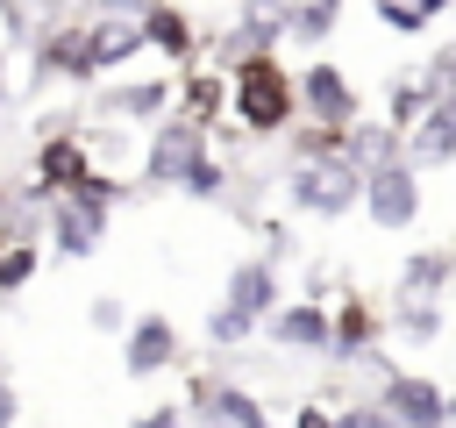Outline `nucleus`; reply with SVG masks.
Here are the masks:
<instances>
[{"mask_svg": "<svg viewBox=\"0 0 456 428\" xmlns=\"http://www.w3.org/2000/svg\"><path fill=\"white\" fill-rule=\"evenodd\" d=\"M285 43H292V0H242L228 36H221V64L214 71H228L242 57H278Z\"/></svg>", "mask_w": 456, "mask_h": 428, "instance_id": "obj_8", "label": "nucleus"}, {"mask_svg": "<svg viewBox=\"0 0 456 428\" xmlns=\"http://www.w3.org/2000/svg\"><path fill=\"white\" fill-rule=\"evenodd\" d=\"M78 64H86V14H50L43 36L28 43V86H50V78L78 86Z\"/></svg>", "mask_w": 456, "mask_h": 428, "instance_id": "obj_13", "label": "nucleus"}, {"mask_svg": "<svg viewBox=\"0 0 456 428\" xmlns=\"http://www.w3.org/2000/svg\"><path fill=\"white\" fill-rule=\"evenodd\" d=\"M456 278V257L449 250H406L399 257V278H392V300H442V285Z\"/></svg>", "mask_w": 456, "mask_h": 428, "instance_id": "obj_20", "label": "nucleus"}, {"mask_svg": "<svg viewBox=\"0 0 456 428\" xmlns=\"http://www.w3.org/2000/svg\"><path fill=\"white\" fill-rule=\"evenodd\" d=\"M0 107H7V50H0Z\"/></svg>", "mask_w": 456, "mask_h": 428, "instance_id": "obj_40", "label": "nucleus"}, {"mask_svg": "<svg viewBox=\"0 0 456 428\" xmlns=\"http://www.w3.org/2000/svg\"><path fill=\"white\" fill-rule=\"evenodd\" d=\"M370 14H378L392 36H428V14H420L413 0H370Z\"/></svg>", "mask_w": 456, "mask_h": 428, "instance_id": "obj_31", "label": "nucleus"}, {"mask_svg": "<svg viewBox=\"0 0 456 428\" xmlns=\"http://www.w3.org/2000/svg\"><path fill=\"white\" fill-rule=\"evenodd\" d=\"M335 29H342V0H292V43L299 50H321Z\"/></svg>", "mask_w": 456, "mask_h": 428, "instance_id": "obj_26", "label": "nucleus"}, {"mask_svg": "<svg viewBox=\"0 0 456 428\" xmlns=\"http://www.w3.org/2000/svg\"><path fill=\"white\" fill-rule=\"evenodd\" d=\"M171 114L214 128V121L228 114V71H178V107H171Z\"/></svg>", "mask_w": 456, "mask_h": 428, "instance_id": "obj_21", "label": "nucleus"}, {"mask_svg": "<svg viewBox=\"0 0 456 428\" xmlns=\"http://www.w3.org/2000/svg\"><path fill=\"white\" fill-rule=\"evenodd\" d=\"M335 428H399V421H392V414H385V407H378V399L363 392V399H349V407H335Z\"/></svg>", "mask_w": 456, "mask_h": 428, "instance_id": "obj_32", "label": "nucleus"}, {"mask_svg": "<svg viewBox=\"0 0 456 428\" xmlns=\"http://www.w3.org/2000/svg\"><path fill=\"white\" fill-rule=\"evenodd\" d=\"M128 428H192V414H185V399H178V407L164 399V407H142V414H135Z\"/></svg>", "mask_w": 456, "mask_h": 428, "instance_id": "obj_34", "label": "nucleus"}, {"mask_svg": "<svg viewBox=\"0 0 456 428\" xmlns=\"http://www.w3.org/2000/svg\"><path fill=\"white\" fill-rule=\"evenodd\" d=\"M413 71H420L428 100H456V36H449V43H435V50H428V64H413Z\"/></svg>", "mask_w": 456, "mask_h": 428, "instance_id": "obj_30", "label": "nucleus"}, {"mask_svg": "<svg viewBox=\"0 0 456 428\" xmlns=\"http://www.w3.org/2000/svg\"><path fill=\"white\" fill-rule=\"evenodd\" d=\"M449 421H456V385H449Z\"/></svg>", "mask_w": 456, "mask_h": 428, "instance_id": "obj_41", "label": "nucleus"}, {"mask_svg": "<svg viewBox=\"0 0 456 428\" xmlns=\"http://www.w3.org/2000/svg\"><path fill=\"white\" fill-rule=\"evenodd\" d=\"M185 414H192V428H278L264 414V399L249 385H235L228 371H192L185 378Z\"/></svg>", "mask_w": 456, "mask_h": 428, "instance_id": "obj_5", "label": "nucleus"}, {"mask_svg": "<svg viewBox=\"0 0 456 428\" xmlns=\"http://www.w3.org/2000/svg\"><path fill=\"white\" fill-rule=\"evenodd\" d=\"M228 185H235V171H228V157L214 150V157H200V164L185 171V185H178V193H185V200H207V207H214V200H228Z\"/></svg>", "mask_w": 456, "mask_h": 428, "instance_id": "obj_28", "label": "nucleus"}, {"mask_svg": "<svg viewBox=\"0 0 456 428\" xmlns=\"http://www.w3.org/2000/svg\"><path fill=\"white\" fill-rule=\"evenodd\" d=\"M86 321H93V328H100V335H128V321H135V314H128V307H121V300H114V292H100V300H93V307H86Z\"/></svg>", "mask_w": 456, "mask_h": 428, "instance_id": "obj_33", "label": "nucleus"}, {"mask_svg": "<svg viewBox=\"0 0 456 428\" xmlns=\"http://www.w3.org/2000/svg\"><path fill=\"white\" fill-rule=\"evenodd\" d=\"M385 321H392L399 342H435L442 335V300H392Z\"/></svg>", "mask_w": 456, "mask_h": 428, "instance_id": "obj_25", "label": "nucleus"}, {"mask_svg": "<svg viewBox=\"0 0 456 428\" xmlns=\"http://www.w3.org/2000/svg\"><path fill=\"white\" fill-rule=\"evenodd\" d=\"M142 43H150L164 64H178V71L200 64V21L185 14V0H157V7L142 14Z\"/></svg>", "mask_w": 456, "mask_h": 428, "instance_id": "obj_18", "label": "nucleus"}, {"mask_svg": "<svg viewBox=\"0 0 456 428\" xmlns=\"http://www.w3.org/2000/svg\"><path fill=\"white\" fill-rule=\"evenodd\" d=\"M171 107H178V78H164V71L157 78H107L93 93V114L100 121H150L157 128Z\"/></svg>", "mask_w": 456, "mask_h": 428, "instance_id": "obj_12", "label": "nucleus"}, {"mask_svg": "<svg viewBox=\"0 0 456 428\" xmlns=\"http://www.w3.org/2000/svg\"><path fill=\"white\" fill-rule=\"evenodd\" d=\"M285 207L306 221H342L363 207V171L349 157H321V164H285Z\"/></svg>", "mask_w": 456, "mask_h": 428, "instance_id": "obj_2", "label": "nucleus"}, {"mask_svg": "<svg viewBox=\"0 0 456 428\" xmlns=\"http://www.w3.org/2000/svg\"><path fill=\"white\" fill-rule=\"evenodd\" d=\"M200 335H207L214 350H242V342H256V321H242L235 307H221V300H214V307L200 314Z\"/></svg>", "mask_w": 456, "mask_h": 428, "instance_id": "obj_29", "label": "nucleus"}, {"mask_svg": "<svg viewBox=\"0 0 456 428\" xmlns=\"http://www.w3.org/2000/svg\"><path fill=\"white\" fill-rule=\"evenodd\" d=\"M178 357H185V335H178L171 314H135V321H128V335H121V371H128V378L178 371Z\"/></svg>", "mask_w": 456, "mask_h": 428, "instance_id": "obj_14", "label": "nucleus"}, {"mask_svg": "<svg viewBox=\"0 0 456 428\" xmlns=\"http://www.w3.org/2000/svg\"><path fill=\"white\" fill-rule=\"evenodd\" d=\"M228 114L249 143H271L299 121V71H285L278 57H242L228 64Z\"/></svg>", "mask_w": 456, "mask_h": 428, "instance_id": "obj_1", "label": "nucleus"}, {"mask_svg": "<svg viewBox=\"0 0 456 428\" xmlns=\"http://www.w3.org/2000/svg\"><path fill=\"white\" fill-rule=\"evenodd\" d=\"M299 121H321V128H342V136L363 121V93L335 57L299 64Z\"/></svg>", "mask_w": 456, "mask_h": 428, "instance_id": "obj_7", "label": "nucleus"}, {"mask_svg": "<svg viewBox=\"0 0 456 428\" xmlns=\"http://www.w3.org/2000/svg\"><path fill=\"white\" fill-rule=\"evenodd\" d=\"M150 43H142V21H121V14H86V64H78V86H100L114 78L121 64H135Z\"/></svg>", "mask_w": 456, "mask_h": 428, "instance_id": "obj_11", "label": "nucleus"}, {"mask_svg": "<svg viewBox=\"0 0 456 428\" xmlns=\"http://www.w3.org/2000/svg\"><path fill=\"white\" fill-rule=\"evenodd\" d=\"M385 335H392L385 307H370L363 292H342L335 300V357L328 364H363L370 350H385Z\"/></svg>", "mask_w": 456, "mask_h": 428, "instance_id": "obj_17", "label": "nucleus"}, {"mask_svg": "<svg viewBox=\"0 0 456 428\" xmlns=\"http://www.w3.org/2000/svg\"><path fill=\"white\" fill-rule=\"evenodd\" d=\"M449 257H456V243H449Z\"/></svg>", "mask_w": 456, "mask_h": 428, "instance_id": "obj_42", "label": "nucleus"}, {"mask_svg": "<svg viewBox=\"0 0 456 428\" xmlns=\"http://www.w3.org/2000/svg\"><path fill=\"white\" fill-rule=\"evenodd\" d=\"M413 7H420L428 21H435V14H449V0H413Z\"/></svg>", "mask_w": 456, "mask_h": 428, "instance_id": "obj_38", "label": "nucleus"}, {"mask_svg": "<svg viewBox=\"0 0 456 428\" xmlns=\"http://www.w3.org/2000/svg\"><path fill=\"white\" fill-rule=\"evenodd\" d=\"M285 428H335V407H321V399H306V407H299V414H292Z\"/></svg>", "mask_w": 456, "mask_h": 428, "instance_id": "obj_36", "label": "nucleus"}, {"mask_svg": "<svg viewBox=\"0 0 456 428\" xmlns=\"http://www.w3.org/2000/svg\"><path fill=\"white\" fill-rule=\"evenodd\" d=\"M264 342L285 350V357H335V300H285L271 321H264Z\"/></svg>", "mask_w": 456, "mask_h": 428, "instance_id": "obj_9", "label": "nucleus"}, {"mask_svg": "<svg viewBox=\"0 0 456 428\" xmlns=\"http://www.w3.org/2000/svg\"><path fill=\"white\" fill-rule=\"evenodd\" d=\"M221 307H235V314H242V321H256V335H264V321L285 307L278 264H271V257H242V264L228 271V285H221Z\"/></svg>", "mask_w": 456, "mask_h": 428, "instance_id": "obj_16", "label": "nucleus"}, {"mask_svg": "<svg viewBox=\"0 0 456 428\" xmlns=\"http://www.w3.org/2000/svg\"><path fill=\"white\" fill-rule=\"evenodd\" d=\"M0 371H7V364H0Z\"/></svg>", "mask_w": 456, "mask_h": 428, "instance_id": "obj_43", "label": "nucleus"}, {"mask_svg": "<svg viewBox=\"0 0 456 428\" xmlns=\"http://www.w3.org/2000/svg\"><path fill=\"white\" fill-rule=\"evenodd\" d=\"M36 271H43V243H36V235H14V243H0V300L28 292V285H36Z\"/></svg>", "mask_w": 456, "mask_h": 428, "instance_id": "obj_24", "label": "nucleus"}, {"mask_svg": "<svg viewBox=\"0 0 456 428\" xmlns=\"http://www.w3.org/2000/svg\"><path fill=\"white\" fill-rule=\"evenodd\" d=\"M93 171H100V164H93V143H86V128H78L71 114H50V121H43V136H36L28 178H36L50 200H64V193H78Z\"/></svg>", "mask_w": 456, "mask_h": 428, "instance_id": "obj_3", "label": "nucleus"}, {"mask_svg": "<svg viewBox=\"0 0 456 428\" xmlns=\"http://www.w3.org/2000/svg\"><path fill=\"white\" fill-rule=\"evenodd\" d=\"M7 214H14V185H0V228H7Z\"/></svg>", "mask_w": 456, "mask_h": 428, "instance_id": "obj_39", "label": "nucleus"}, {"mask_svg": "<svg viewBox=\"0 0 456 428\" xmlns=\"http://www.w3.org/2000/svg\"><path fill=\"white\" fill-rule=\"evenodd\" d=\"M321 157H349V136L321 128V121H292L285 128V164H321Z\"/></svg>", "mask_w": 456, "mask_h": 428, "instance_id": "obj_23", "label": "nucleus"}, {"mask_svg": "<svg viewBox=\"0 0 456 428\" xmlns=\"http://www.w3.org/2000/svg\"><path fill=\"white\" fill-rule=\"evenodd\" d=\"M200 157H214V128H200V121H185V114H164V121L150 128V143H142L135 185H142V193H150V185H185V171H192Z\"/></svg>", "mask_w": 456, "mask_h": 428, "instance_id": "obj_4", "label": "nucleus"}, {"mask_svg": "<svg viewBox=\"0 0 456 428\" xmlns=\"http://www.w3.org/2000/svg\"><path fill=\"white\" fill-rule=\"evenodd\" d=\"M399 157H406V136L392 121H356L349 128V164L356 171H378V164H399Z\"/></svg>", "mask_w": 456, "mask_h": 428, "instance_id": "obj_22", "label": "nucleus"}, {"mask_svg": "<svg viewBox=\"0 0 456 428\" xmlns=\"http://www.w3.org/2000/svg\"><path fill=\"white\" fill-rule=\"evenodd\" d=\"M428 107H435V100H428V86H420V71H399V78L385 86V121H392L399 136H406V128H413V121L428 114Z\"/></svg>", "mask_w": 456, "mask_h": 428, "instance_id": "obj_27", "label": "nucleus"}, {"mask_svg": "<svg viewBox=\"0 0 456 428\" xmlns=\"http://www.w3.org/2000/svg\"><path fill=\"white\" fill-rule=\"evenodd\" d=\"M420 207H428V185H420V171L399 157V164H378V171H363V221L370 228H385V235H406L413 221H420Z\"/></svg>", "mask_w": 456, "mask_h": 428, "instance_id": "obj_6", "label": "nucleus"}, {"mask_svg": "<svg viewBox=\"0 0 456 428\" xmlns=\"http://www.w3.org/2000/svg\"><path fill=\"white\" fill-rule=\"evenodd\" d=\"M14 421H21V385L0 371V428H14Z\"/></svg>", "mask_w": 456, "mask_h": 428, "instance_id": "obj_37", "label": "nucleus"}, {"mask_svg": "<svg viewBox=\"0 0 456 428\" xmlns=\"http://www.w3.org/2000/svg\"><path fill=\"white\" fill-rule=\"evenodd\" d=\"M406 164L428 178V171H442V164H456V100H435L413 128H406Z\"/></svg>", "mask_w": 456, "mask_h": 428, "instance_id": "obj_19", "label": "nucleus"}, {"mask_svg": "<svg viewBox=\"0 0 456 428\" xmlns=\"http://www.w3.org/2000/svg\"><path fill=\"white\" fill-rule=\"evenodd\" d=\"M399 428H449V385H435L428 371H385L370 392Z\"/></svg>", "mask_w": 456, "mask_h": 428, "instance_id": "obj_10", "label": "nucleus"}, {"mask_svg": "<svg viewBox=\"0 0 456 428\" xmlns=\"http://www.w3.org/2000/svg\"><path fill=\"white\" fill-rule=\"evenodd\" d=\"M157 0H78V14H121V21H142Z\"/></svg>", "mask_w": 456, "mask_h": 428, "instance_id": "obj_35", "label": "nucleus"}, {"mask_svg": "<svg viewBox=\"0 0 456 428\" xmlns=\"http://www.w3.org/2000/svg\"><path fill=\"white\" fill-rule=\"evenodd\" d=\"M107 221H114V207L64 193V200L43 214V235H50V250H57V257H93V250L107 243Z\"/></svg>", "mask_w": 456, "mask_h": 428, "instance_id": "obj_15", "label": "nucleus"}]
</instances>
